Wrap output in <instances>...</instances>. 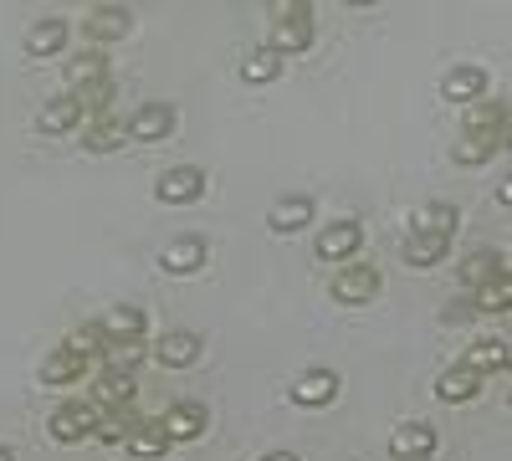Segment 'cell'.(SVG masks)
<instances>
[{
	"instance_id": "obj_12",
	"label": "cell",
	"mask_w": 512,
	"mask_h": 461,
	"mask_svg": "<svg viewBox=\"0 0 512 461\" xmlns=\"http://www.w3.org/2000/svg\"><path fill=\"white\" fill-rule=\"evenodd\" d=\"M441 98H446V103H461V108L482 103V98H487V72H482V67H451V72L441 77Z\"/></svg>"
},
{
	"instance_id": "obj_16",
	"label": "cell",
	"mask_w": 512,
	"mask_h": 461,
	"mask_svg": "<svg viewBox=\"0 0 512 461\" xmlns=\"http://www.w3.org/2000/svg\"><path fill=\"white\" fill-rule=\"evenodd\" d=\"M98 323H103V333H108V344H144V328H149L144 308H134V303H118V308L103 313Z\"/></svg>"
},
{
	"instance_id": "obj_36",
	"label": "cell",
	"mask_w": 512,
	"mask_h": 461,
	"mask_svg": "<svg viewBox=\"0 0 512 461\" xmlns=\"http://www.w3.org/2000/svg\"><path fill=\"white\" fill-rule=\"evenodd\" d=\"M497 200H502L507 211H512V175H502V185H497Z\"/></svg>"
},
{
	"instance_id": "obj_29",
	"label": "cell",
	"mask_w": 512,
	"mask_h": 461,
	"mask_svg": "<svg viewBox=\"0 0 512 461\" xmlns=\"http://www.w3.org/2000/svg\"><path fill=\"white\" fill-rule=\"evenodd\" d=\"M241 77L251 82V88H262V82H277V77H282V57H277L272 47H256V52H246Z\"/></svg>"
},
{
	"instance_id": "obj_9",
	"label": "cell",
	"mask_w": 512,
	"mask_h": 461,
	"mask_svg": "<svg viewBox=\"0 0 512 461\" xmlns=\"http://www.w3.org/2000/svg\"><path fill=\"white\" fill-rule=\"evenodd\" d=\"M507 103H497V98H482V103H472L461 113V134H472V139H502L507 134Z\"/></svg>"
},
{
	"instance_id": "obj_2",
	"label": "cell",
	"mask_w": 512,
	"mask_h": 461,
	"mask_svg": "<svg viewBox=\"0 0 512 461\" xmlns=\"http://www.w3.org/2000/svg\"><path fill=\"white\" fill-rule=\"evenodd\" d=\"M98 421H103V405H98V400H67V405H57V410H52L47 431H52V441L72 446V441L98 436Z\"/></svg>"
},
{
	"instance_id": "obj_27",
	"label": "cell",
	"mask_w": 512,
	"mask_h": 461,
	"mask_svg": "<svg viewBox=\"0 0 512 461\" xmlns=\"http://www.w3.org/2000/svg\"><path fill=\"white\" fill-rule=\"evenodd\" d=\"M472 303H477V313H512V272H497L487 287H477Z\"/></svg>"
},
{
	"instance_id": "obj_7",
	"label": "cell",
	"mask_w": 512,
	"mask_h": 461,
	"mask_svg": "<svg viewBox=\"0 0 512 461\" xmlns=\"http://www.w3.org/2000/svg\"><path fill=\"white\" fill-rule=\"evenodd\" d=\"M154 195H159L164 205H195V200L205 195V175L195 170V164H175V170L159 175Z\"/></svg>"
},
{
	"instance_id": "obj_11",
	"label": "cell",
	"mask_w": 512,
	"mask_h": 461,
	"mask_svg": "<svg viewBox=\"0 0 512 461\" xmlns=\"http://www.w3.org/2000/svg\"><path fill=\"white\" fill-rule=\"evenodd\" d=\"M175 134V108L169 103H144L134 118H128V139L134 144H159Z\"/></svg>"
},
{
	"instance_id": "obj_19",
	"label": "cell",
	"mask_w": 512,
	"mask_h": 461,
	"mask_svg": "<svg viewBox=\"0 0 512 461\" xmlns=\"http://www.w3.org/2000/svg\"><path fill=\"white\" fill-rule=\"evenodd\" d=\"M77 123H82V103L72 98V93H62V98H52V103H41V113H36V129L41 134H72L77 129Z\"/></svg>"
},
{
	"instance_id": "obj_39",
	"label": "cell",
	"mask_w": 512,
	"mask_h": 461,
	"mask_svg": "<svg viewBox=\"0 0 512 461\" xmlns=\"http://www.w3.org/2000/svg\"><path fill=\"white\" fill-rule=\"evenodd\" d=\"M0 461H16V456H11V446H0Z\"/></svg>"
},
{
	"instance_id": "obj_1",
	"label": "cell",
	"mask_w": 512,
	"mask_h": 461,
	"mask_svg": "<svg viewBox=\"0 0 512 461\" xmlns=\"http://www.w3.org/2000/svg\"><path fill=\"white\" fill-rule=\"evenodd\" d=\"M272 16V31H267V47L277 57H292V52H308L313 47V6H303V0H277V6L267 11Z\"/></svg>"
},
{
	"instance_id": "obj_22",
	"label": "cell",
	"mask_w": 512,
	"mask_h": 461,
	"mask_svg": "<svg viewBox=\"0 0 512 461\" xmlns=\"http://www.w3.org/2000/svg\"><path fill=\"white\" fill-rule=\"evenodd\" d=\"M67 36H72V26L57 21V16H47V21H36V26L26 31V52H31V57H57V52L67 47Z\"/></svg>"
},
{
	"instance_id": "obj_35",
	"label": "cell",
	"mask_w": 512,
	"mask_h": 461,
	"mask_svg": "<svg viewBox=\"0 0 512 461\" xmlns=\"http://www.w3.org/2000/svg\"><path fill=\"white\" fill-rule=\"evenodd\" d=\"M472 313H477V303H451V308H446V323H466Z\"/></svg>"
},
{
	"instance_id": "obj_21",
	"label": "cell",
	"mask_w": 512,
	"mask_h": 461,
	"mask_svg": "<svg viewBox=\"0 0 512 461\" xmlns=\"http://www.w3.org/2000/svg\"><path fill=\"white\" fill-rule=\"evenodd\" d=\"M308 221H313V200H308V195H287V200H277L272 211H267V226H272L277 236L308 231Z\"/></svg>"
},
{
	"instance_id": "obj_8",
	"label": "cell",
	"mask_w": 512,
	"mask_h": 461,
	"mask_svg": "<svg viewBox=\"0 0 512 461\" xmlns=\"http://www.w3.org/2000/svg\"><path fill=\"white\" fill-rule=\"evenodd\" d=\"M159 426H164L169 446H175V441H200L205 436V405L200 400H175L159 415Z\"/></svg>"
},
{
	"instance_id": "obj_17",
	"label": "cell",
	"mask_w": 512,
	"mask_h": 461,
	"mask_svg": "<svg viewBox=\"0 0 512 461\" xmlns=\"http://www.w3.org/2000/svg\"><path fill=\"white\" fill-rule=\"evenodd\" d=\"M436 395L446 400V405H466V400H477L482 395V374L472 369V364H451V369H441V380H436Z\"/></svg>"
},
{
	"instance_id": "obj_25",
	"label": "cell",
	"mask_w": 512,
	"mask_h": 461,
	"mask_svg": "<svg viewBox=\"0 0 512 461\" xmlns=\"http://www.w3.org/2000/svg\"><path fill=\"white\" fill-rule=\"evenodd\" d=\"M134 461H159L164 451H169V436H164V426L159 421H144L134 436H128V446H123Z\"/></svg>"
},
{
	"instance_id": "obj_18",
	"label": "cell",
	"mask_w": 512,
	"mask_h": 461,
	"mask_svg": "<svg viewBox=\"0 0 512 461\" xmlns=\"http://www.w3.org/2000/svg\"><path fill=\"white\" fill-rule=\"evenodd\" d=\"M200 333H190V328H175V333H164V339L154 344V359L164 364V369H190L195 359H200Z\"/></svg>"
},
{
	"instance_id": "obj_24",
	"label": "cell",
	"mask_w": 512,
	"mask_h": 461,
	"mask_svg": "<svg viewBox=\"0 0 512 461\" xmlns=\"http://www.w3.org/2000/svg\"><path fill=\"white\" fill-rule=\"evenodd\" d=\"M144 421H139V410L134 405H123V410H103V421H98V441L108 446H128V436H134Z\"/></svg>"
},
{
	"instance_id": "obj_20",
	"label": "cell",
	"mask_w": 512,
	"mask_h": 461,
	"mask_svg": "<svg viewBox=\"0 0 512 461\" xmlns=\"http://www.w3.org/2000/svg\"><path fill=\"white\" fill-rule=\"evenodd\" d=\"M123 144H128V123H118L113 113L88 118V129H82V149H93V154H113Z\"/></svg>"
},
{
	"instance_id": "obj_23",
	"label": "cell",
	"mask_w": 512,
	"mask_h": 461,
	"mask_svg": "<svg viewBox=\"0 0 512 461\" xmlns=\"http://www.w3.org/2000/svg\"><path fill=\"white\" fill-rule=\"evenodd\" d=\"M446 251H451V236H420V231H410L405 246H400V257L410 267H441Z\"/></svg>"
},
{
	"instance_id": "obj_31",
	"label": "cell",
	"mask_w": 512,
	"mask_h": 461,
	"mask_svg": "<svg viewBox=\"0 0 512 461\" xmlns=\"http://www.w3.org/2000/svg\"><path fill=\"white\" fill-rule=\"evenodd\" d=\"M497 272H502V257H497V251H472V257L461 262V282H466V292L487 287Z\"/></svg>"
},
{
	"instance_id": "obj_37",
	"label": "cell",
	"mask_w": 512,
	"mask_h": 461,
	"mask_svg": "<svg viewBox=\"0 0 512 461\" xmlns=\"http://www.w3.org/2000/svg\"><path fill=\"white\" fill-rule=\"evenodd\" d=\"M256 461H297V451H267V456H256Z\"/></svg>"
},
{
	"instance_id": "obj_32",
	"label": "cell",
	"mask_w": 512,
	"mask_h": 461,
	"mask_svg": "<svg viewBox=\"0 0 512 461\" xmlns=\"http://www.w3.org/2000/svg\"><path fill=\"white\" fill-rule=\"evenodd\" d=\"M497 149H502V139H472V134H461L456 149H451V159L461 164V170H477V164H487Z\"/></svg>"
},
{
	"instance_id": "obj_34",
	"label": "cell",
	"mask_w": 512,
	"mask_h": 461,
	"mask_svg": "<svg viewBox=\"0 0 512 461\" xmlns=\"http://www.w3.org/2000/svg\"><path fill=\"white\" fill-rule=\"evenodd\" d=\"M139 359H144V344H108V349H103V364L118 369V374H134Z\"/></svg>"
},
{
	"instance_id": "obj_28",
	"label": "cell",
	"mask_w": 512,
	"mask_h": 461,
	"mask_svg": "<svg viewBox=\"0 0 512 461\" xmlns=\"http://www.w3.org/2000/svg\"><path fill=\"white\" fill-rule=\"evenodd\" d=\"M98 405H103V410H123V405H134V374L103 369V380H98Z\"/></svg>"
},
{
	"instance_id": "obj_13",
	"label": "cell",
	"mask_w": 512,
	"mask_h": 461,
	"mask_svg": "<svg viewBox=\"0 0 512 461\" xmlns=\"http://www.w3.org/2000/svg\"><path fill=\"white\" fill-rule=\"evenodd\" d=\"M82 369H88V359H82V354H72L67 344H57L47 359H41L36 380L47 385V390H62V385H77V380H82Z\"/></svg>"
},
{
	"instance_id": "obj_14",
	"label": "cell",
	"mask_w": 512,
	"mask_h": 461,
	"mask_svg": "<svg viewBox=\"0 0 512 461\" xmlns=\"http://www.w3.org/2000/svg\"><path fill=\"white\" fill-rule=\"evenodd\" d=\"M456 226H461V211L451 200H425L410 211V231L420 236H456Z\"/></svg>"
},
{
	"instance_id": "obj_38",
	"label": "cell",
	"mask_w": 512,
	"mask_h": 461,
	"mask_svg": "<svg viewBox=\"0 0 512 461\" xmlns=\"http://www.w3.org/2000/svg\"><path fill=\"white\" fill-rule=\"evenodd\" d=\"M502 149L512 154V118H507V134H502Z\"/></svg>"
},
{
	"instance_id": "obj_30",
	"label": "cell",
	"mask_w": 512,
	"mask_h": 461,
	"mask_svg": "<svg viewBox=\"0 0 512 461\" xmlns=\"http://www.w3.org/2000/svg\"><path fill=\"white\" fill-rule=\"evenodd\" d=\"M466 364H472V369L482 374V380H487V374H497V369H507V364H512V349H507L502 339H482V344H472Z\"/></svg>"
},
{
	"instance_id": "obj_5",
	"label": "cell",
	"mask_w": 512,
	"mask_h": 461,
	"mask_svg": "<svg viewBox=\"0 0 512 461\" xmlns=\"http://www.w3.org/2000/svg\"><path fill=\"white\" fill-rule=\"evenodd\" d=\"M128 31H134V11H128V6H93L88 16H82V36L98 41V47L123 41Z\"/></svg>"
},
{
	"instance_id": "obj_10",
	"label": "cell",
	"mask_w": 512,
	"mask_h": 461,
	"mask_svg": "<svg viewBox=\"0 0 512 461\" xmlns=\"http://www.w3.org/2000/svg\"><path fill=\"white\" fill-rule=\"evenodd\" d=\"M338 400V374L333 369H303L297 374V385H292V405H303V410H323Z\"/></svg>"
},
{
	"instance_id": "obj_6",
	"label": "cell",
	"mask_w": 512,
	"mask_h": 461,
	"mask_svg": "<svg viewBox=\"0 0 512 461\" xmlns=\"http://www.w3.org/2000/svg\"><path fill=\"white\" fill-rule=\"evenodd\" d=\"M436 446H441V436L425 426V421H400L395 426V436H390V451H395V461H431L436 456Z\"/></svg>"
},
{
	"instance_id": "obj_4",
	"label": "cell",
	"mask_w": 512,
	"mask_h": 461,
	"mask_svg": "<svg viewBox=\"0 0 512 461\" xmlns=\"http://www.w3.org/2000/svg\"><path fill=\"white\" fill-rule=\"evenodd\" d=\"M364 246V226L359 221H349V216H338V221H328L323 231H318V257L323 262H344L349 267V257Z\"/></svg>"
},
{
	"instance_id": "obj_3",
	"label": "cell",
	"mask_w": 512,
	"mask_h": 461,
	"mask_svg": "<svg viewBox=\"0 0 512 461\" xmlns=\"http://www.w3.org/2000/svg\"><path fill=\"white\" fill-rule=\"evenodd\" d=\"M374 292H379V267H369V262H349L344 272H333V303L359 308Z\"/></svg>"
},
{
	"instance_id": "obj_26",
	"label": "cell",
	"mask_w": 512,
	"mask_h": 461,
	"mask_svg": "<svg viewBox=\"0 0 512 461\" xmlns=\"http://www.w3.org/2000/svg\"><path fill=\"white\" fill-rule=\"evenodd\" d=\"M113 72H108V62L98 57V52H82V57H72V67H67V93H82V88H93V82H108Z\"/></svg>"
},
{
	"instance_id": "obj_33",
	"label": "cell",
	"mask_w": 512,
	"mask_h": 461,
	"mask_svg": "<svg viewBox=\"0 0 512 461\" xmlns=\"http://www.w3.org/2000/svg\"><path fill=\"white\" fill-rule=\"evenodd\" d=\"M67 349H72V354H82V359H88V354H103V349H108L103 323H82L77 333H67Z\"/></svg>"
},
{
	"instance_id": "obj_15",
	"label": "cell",
	"mask_w": 512,
	"mask_h": 461,
	"mask_svg": "<svg viewBox=\"0 0 512 461\" xmlns=\"http://www.w3.org/2000/svg\"><path fill=\"white\" fill-rule=\"evenodd\" d=\"M159 267H164L169 277H190V272H200V267H205V241H200V236H175V241L159 251Z\"/></svg>"
}]
</instances>
